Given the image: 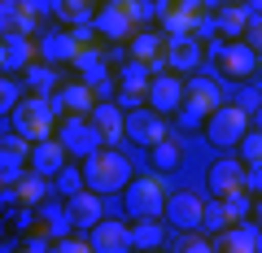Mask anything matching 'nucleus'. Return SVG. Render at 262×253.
Instances as JSON below:
<instances>
[{"instance_id":"obj_44","label":"nucleus","mask_w":262,"mask_h":253,"mask_svg":"<svg viewBox=\"0 0 262 253\" xmlns=\"http://www.w3.org/2000/svg\"><path fill=\"white\" fill-rule=\"evenodd\" d=\"M245 192L262 197V166H249V170H245Z\"/></svg>"},{"instance_id":"obj_3","label":"nucleus","mask_w":262,"mask_h":253,"mask_svg":"<svg viewBox=\"0 0 262 253\" xmlns=\"http://www.w3.org/2000/svg\"><path fill=\"white\" fill-rule=\"evenodd\" d=\"M57 140H61L66 153H70V157H79V162H88L92 153L110 149V144H105V135H101V127H96L92 118H79V113H61V122H57Z\"/></svg>"},{"instance_id":"obj_24","label":"nucleus","mask_w":262,"mask_h":253,"mask_svg":"<svg viewBox=\"0 0 262 253\" xmlns=\"http://www.w3.org/2000/svg\"><path fill=\"white\" fill-rule=\"evenodd\" d=\"M201 61V44L196 35H166V70H192Z\"/></svg>"},{"instance_id":"obj_47","label":"nucleus","mask_w":262,"mask_h":253,"mask_svg":"<svg viewBox=\"0 0 262 253\" xmlns=\"http://www.w3.org/2000/svg\"><path fill=\"white\" fill-rule=\"evenodd\" d=\"M253 223H258V227H262V197H258V201H253Z\"/></svg>"},{"instance_id":"obj_35","label":"nucleus","mask_w":262,"mask_h":253,"mask_svg":"<svg viewBox=\"0 0 262 253\" xmlns=\"http://www.w3.org/2000/svg\"><path fill=\"white\" fill-rule=\"evenodd\" d=\"M223 205H227V214H232V223H249V214H253V197L249 192H232V197H223Z\"/></svg>"},{"instance_id":"obj_22","label":"nucleus","mask_w":262,"mask_h":253,"mask_svg":"<svg viewBox=\"0 0 262 253\" xmlns=\"http://www.w3.org/2000/svg\"><path fill=\"white\" fill-rule=\"evenodd\" d=\"M35 13L27 9V0H0V31L5 35H31L35 39Z\"/></svg>"},{"instance_id":"obj_17","label":"nucleus","mask_w":262,"mask_h":253,"mask_svg":"<svg viewBox=\"0 0 262 253\" xmlns=\"http://www.w3.org/2000/svg\"><path fill=\"white\" fill-rule=\"evenodd\" d=\"M96 253H131V227L118 223V218H101V223L88 232Z\"/></svg>"},{"instance_id":"obj_20","label":"nucleus","mask_w":262,"mask_h":253,"mask_svg":"<svg viewBox=\"0 0 262 253\" xmlns=\"http://www.w3.org/2000/svg\"><path fill=\"white\" fill-rule=\"evenodd\" d=\"M219 253H262V227L253 223H232L219 236Z\"/></svg>"},{"instance_id":"obj_38","label":"nucleus","mask_w":262,"mask_h":253,"mask_svg":"<svg viewBox=\"0 0 262 253\" xmlns=\"http://www.w3.org/2000/svg\"><path fill=\"white\" fill-rule=\"evenodd\" d=\"M18 105H22V87L5 75V79H0V113L9 118V109H18Z\"/></svg>"},{"instance_id":"obj_10","label":"nucleus","mask_w":262,"mask_h":253,"mask_svg":"<svg viewBox=\"0 0 262 253\" xmlns=\"http://www.w3.org/2000/svg\"><path fill=\"white\" fill-rule=\"evenodd\" d=\"M79 53H83V39H79L75 31L53 27V31H44V35H39V57H44L48 66H75Z\"/></svg>"},{"instance_id":"obj_12","label":"nucleus","mask_w":262,"mask_h":253,"mask_svg":"<svg viewBox=\"0 0 262 253\" xmlns=\"http://www.w3.org/2000/svg\"><path fill=\"white\" fill-rule=\"evenodd\" d=\"M35 57H39V39H31V35H5L0 39V66H5V75H27L35 66Z\"/></svg>"},{"instance_id":"obj_32","label":"nucleus","mask_w":262,"mask_h":253,"mask_svg":"<svg viewBox=\"0 0 262 253\" xmlns=\"http://www.w3.org/2000/svg\"><path fill=\"white\" fill-rule=\"evenodd\" d=\"M232 227V214H227V205L219 197L206 201V218H201V232H227Z\"/></svg>"},{"instance_id":"obj_28","label":"nucleus","mask_w":262,"mask_h":253,"mask_svg":"<svg viewBox=\"0 0 262 253\" xmlns=\"http://www.w3.org/2000/svg\"><path fill=\"white\" fill-rule=\"evenodd\" d=\"M162 236H166V227H162L158 218H140V223L131 227V249H136V253H149V249H158V244H162Z\"/></svg>"},{"instance_id":"obj_46","label":"nucleus","mask_w":262,"mask_h":253,"mask_svg":"<svg viewBox=\"0 0 262 253\" xmlns=\"http://www.w3.org/2000/svg\"><path fill=\"white\" fill-rule=\"evenodd\" d=\"M227 5H236V0H201V9H210V13H219V9H227Z\"/></svg>"},{"instance_id":"obj_33","label":"nucleus","mask_w":262,"mask_h":253,"mask_svg":"<svg viewBox=\"0 0 262 253\" xmlns=\"http://www.w3.org/2000/svg\"><path fill=\"white\" fill-rule=\"evenodd\" d=\"M179 157H184V144L175 140V135H166V140L153 149V166L158 170H170V166H179Z\"/></svg>"},{"instance_id":"obj_21","label":"nucleus","mask_w":262,"mask_h":253,"mask_svg":"<svg viewBox=\"0 0 262 253\" xmlns=\"http://www.w3.org/2000/svg\"><path fill=\"white\" fill-rule=\"evenodd\" d=\"M66 210H70V218H75V232H92V227L105 218L101 192H92V188H83L79 197H66Z\"/></svg>"},{"instance_id":"obj_40","label":"nucleus","mask_w":262,"mask_h":253,"mask_svg":"<svg viewBox=\"0 0 262 253\" xmlns=\"http://www.w3.org/2000/svg\"><path fill=\"white\" fill-rule=\"evenodd\" d=\"M53 253H96L92 240H83V236H66V240L53 244Z\"/></svg>"},{"instance_id":"obj_31","label":"nucleus","mask_w":262,"mask_h":253,"mask_svg":"<svg viewBox=\"0 0 262 253\" xmlns=\"http://www.w3.org/2000/svg\"><path fill=\"white\" fill-rule=\"evenodd\" d=\"M53 188H57V197H79V192L88 188V175H83V170L75 166V162H70V166H66L61 175L53 179Z\"/></svg>"},{"instance_id":"obj_25","label":"nucleus","mask_w":262,"mask_h":253,"mask_svg":"<svg viewBox=\"0 0 262 253\" xmlns=\"http://www.w3.org/2000/svg\"><path fill=\"white\" fill-rule=\"evenodd\" d=\"M39 227H44V236H53V240H66V236L75 232V218H70V210H66V201L57 205V201H44V205L35 210Z\"/></svg>"},{"instance_id":"obj_13","label":"nucleus","mask_w":262,"mask_h":253,"mask_svg":"<svg viewBox=\"0 0 262 253\" xmlns=\"http://www.w3.org/2000/svg\"><path fill=\"white\" fill-rule=\"evenodd\" d=\"M184 96H188V83L175 75V70H162V75H153V87H149V109H158V113H179Z\"/></svg>"},{"instance_id":"obj_4","label":"nucleus","mask_w":262,"mask_h":253,"mask_svg":"<svg viewBox=\"0 0 262 253\" xmlns=\"http://www.w3.org/2000/svg\"><path fill=\"white\" fill-rule=\"evenodd\" d=\"M166 183L158 175H140L127 183V214L140 223V218H166Z\"/></svg>"},{"instance_id":"obj_7","label":"nucleus","mask_w":262,"mask_h":253,"mask_svg":"<svg viewBox=\"0 0 262 253\" xmlns=\"http://www.w3.org/2000/svg\"><path fill=\"white\" fill-rule=\"evenodd\" d=\"M210 57H214L219 75H227V79H253V70L262 66V57L253 53L245 39H232V44H214V48H210Z\"/></svg>"},{"instance_id":"obj_19","label":"nucleus","mask_w":262,"mask_h":253,"mask_svg":"<svg viewBox=\"0 0 262 253\" xmlns=\"http://www.w3.org/2000/svg\"><path fill=\"white\" fill-rule=\"evenodd\" d=\"M66 166H70V153H66V144L57 140V135H53V140H39L35 149H31V170H35V175L57 179Z\"/></svg>"},{"instance_id":"obj_1","label":"nucleus","mask_w":262,"mask_h":253,"mask_svg":"<svg viewBox=\"0 0 262 253\" xmlns=\"http://www.w3.org/2000/svg\"><path fill=\"white\" fill-rule=\"evenodd\" d=\"M83 175H88V188H92V192H101V197L127 192V183L136 179V175H131V162L122 157L118 149H101V153H92V157L83 162Z\"/></svg>"},{"instance_id":"obj_39","label":"nucleus","mask_w":262,"mask_h":253,"mask_svg":"<svg viewBox=\"0 0 262 253\" xmlns=\"http://www.w3.org/2000/svg\"><path fill=\"white\" fill-rule=\"evenodd\" d=\"M122 5H127V13H131V22H136V27H149L153 18H158V13H153V5H144V0H122Z\"/></svg>"},{"instance_id":"obj_27","label":"nucleus","mask_w":262,"mask_h":253,"mask_svg":"<svg viewBox=\"0 0 262 253\" xmlns=\"http://www.w3.org/2000/svg\"><path fill=\"white\" fill-rule=\"evenodd\" d=\"M249 22H253V18H249V9H245V5H227V9L214 13V27L223 31L227 39H241L245 31H249Z\"/></svg>"},{"instance_id":"obj_30","label":"nucleus","mask_w":262,"mask_h":253,"mask_svg":"<svg viewBox=\"0 0 262 253\" xmlns=\"http://www.w3.org/2000/svg\"><path fill=\"white\" fill-rule=\"evenodd\" d=\"M196 22H201V18H196V9H179V5H175V9L162 18V31H166V35H192Z\"/></svg>"},{"instance_id":"obj_48","label":"nucleus","mask_w":262,"mask_h":253,"mask_svg":"<svg viewBox=\"0 0 262 253\" xmlns=\"http://www.w3.org/2000/svg\"><path fill=\"white\" fill-rule=\"evenodd\" d=\"M253 127H258V131H262V109H258V113H253Z\"/></svg>"},{"instance_id":"obj_45","label":"nucleus","mask_w":262,"mask_h":253,"mask_svg":"<svg viewBox=\"0 0 262 253\" xmlns=\"http://www.w3.org/2000/svg\"><path fill=\"white\" fill-rule=\"evenodd\" d=\"M27 9L35 18H48V13H57V0H27Z\"/></svg>"},{"instance_id":"obj_5","label":"nucleus","mask_w":262,"mask_h":253,"mask_svg":"<svg viewBox=\"0 0 262 253\" xmlns=\"http://www.w3.org/2000/svg\"><path fill=\"white\" fill-rule=\"evenodd\" d=\"M206 135H210L214 149H241V140L249 135V113H245L241 105H223L219 113H210Z\"/></svg>"},{"instance_id":"obj_9","label":"nucleus","mask_w":262,"mask_h":253,"mask_svg":"<svg viewBox=\"0 0 262 253\" xmlns=\"http://www.w3.org/2000/svg\"><path fill=\"white\" fill-rule=\"evenodd\" d=\"M96 35H105V39H114V44H122V39H136V22H131V13H127V5H122V0H105L101 9H96Z\"/></svg>"},{"instance_id":"obj_23","label":"nucleus","mask_w":262,"mask_h":253,"mask_svg":"<svg viewBox=\"0 0 262 253\" xmlns=\"http://www.w3.org/2000/svg\"><path fill=\"white\" fill-rule=\"evenodd\" d=\"M92 122L96 127H101V135H105V144H118L122 135H127V109H122V105H114V101H101L92 109Z\"/></svg>"},{"instance_id":"obj_49","label":"nucleus","mask_w":262,"mask_h":253,"mask_svg":"<svg viewBox=\"0 0 262 253\" xmlns=\"http://www.w3.org/2000/svg\"><path fill=\"white\" fill-rule=\"evenodd\" d=\"M149 253H162V249H149Z\"/></svg>"},{"instance_id":"obj_36","label":"nucleus","mask_w":262,"mask_h":253,"mask_svg":"<svg viewBox=\"0 0 262 253\" xmlns=\"http://www.w3.org/2000/svg\"><path fill=\"white\" fill-rule=\"evenodd\" d=\"M241 162H245V166H262V131H258V127L241 140Z\"/></svg>"},{"instance_id":"obj_16","label":"nucleus","mask_w":262,"mask_h":253,"mask_svg":"<svg viewBox=\"0 0 262 253\" xmlns=\"http://www.w3.org/2000/svg\"><path fill=\"white\" fill-rule=\"evenodd\" d=\"M131 61H144V66L153 70V75H162V66H166V31H136V39H131Z\"/></svg>"},{"instance_id":"obj_42","label":"nucleus","mask_w":262,"mask_h":253,"mask_svg":"<svg viewBox=\"0 0 262 253\" xmlns=\"http://www.w3.org/2000/svg\"><path fill=\"white\" fill-rule=\"evenodd\" d=\"M175 118H179V127H184V131H188V127H206V118H201V113H196L192 105H179V113H175Z\"/></svg>"},{"instance_id":"obj_15","label":"nucleus","mask_w":262,"mask_h":253,"mask_svg":"<svg viewBox=\"0 0 262 253\" xmlns=\"http://www.w3.org/2000/svg\"><path fill=\"white\" fill-rule=\"evenodd\" d=\"M184 105H192V109L210 122V113H219L227 101H223V87H219V79L196 75V79H188V96H184Z\"/></svg>"},{"instance_id":"obj_14","label":"nucleus","mask_w":262,"mask_h":253,"mask_svg":"<svg viewBox=\"0 0 262 253\" xmlns=\"http://www.w3.org/2000/svg\"><path fill=\"white\" fill-rule=\"evenodd\" d=\"M245 162H236V157H219L214 166H210V175H206V183H210V197H232V192H241L245 188Z\"/></svg>"},{"instance_id":"obj_18","label":"nucleus","mask_w":262,"mask_h":253,"mask_svg":"<svg viewBox=\"0 0 262 253\" xmlns=\"http://www.w3.org/2000/svg\"><path fill=\"white\" fill-rule=\"evenodd\" d=\"M53 105H57V113H79V118H92V109H96L101 101H96V92H92L88 83H79V79H75V83H66L61 92H53Z\"/></svg>"},{"instance_id":"obj_2","label":"nucleus","mask_w":262,"mask_h":253,"mask_svg":"<svg viewBox=\"0 0 262 253\" xmlns=\"http://www.w3.org/2000/svg\"><path fill=\"white\" fill-rule=\"evenodd\" d=\"M57 105H53V96H27V101L13 109V131H22L31 144H39V140H53L57 135Z\"/></svg>"},{"instance_id":"obj_26","label":"nucleus","mask_w":262,"mask_h":253,"mask_svg":"<svg viewBox=\"0 0 262 253\" xmlns=\"http://www.w3.org/2000/svg\"><path fill=\"white\" fill-rule=\"evenodd\" d=\"M75 66H79V83H88V87H96L105 75H110V61H105L101 48H83Z\"/></svg>"},{"instance_id":"obj_37","label":"nucleus","mask_w":262,"mask_h":253,"mask_svg":"<svg viewBox=\"0 0 262 253\" xmlns=\"http://www.w3.org/2000/svg\"><path fill=\"white\" fill-rule=\"evenodd\" d=\"M175 253H214V240L210 236H196V232H184L175 244Z\"/></svg>"},{"instance_id":"obj_6","label":"nucleus","mask_w":262,"mask_h":253,"mask_svg":"<svg viewBox=\"0 0 262 253\" xmlns=\"http://www.w3.org/2000/svg\"><path fill=\"white\" fill-rule=\"evenodd\" d=\"M149 87H153V70L144 61H122L118 70V105L122 109H144L149 105Z\"/></svg>"},{"instance_id":"obj_50","label":"nucleus","mask_w":262,"mask_h":253,"mask_svg":"<svg viewBox=\"0 0 262 253\" xmlns=\"http://www.w3.org/2000/svg\"><path fill=\"white\" fill-rule=\"evenodd\" d=\"M236 5H245V0H236Z\"/></svg>"},{"instance_id":"obj_8","label":"nucleus","mask_w":262,"mask_h":253,"mask_svg":"<svg viewBox=\"0 0 262 253\" xmlns=\"http://www.w3.org/2000/svg\"><path fill=\"white\" fill-rule=\"evenodd\" d=\"M201 218H206V197L201 192H170L166 197V223L170 232H201Z\"/></svg>"},{"instance_id":"obj_34","label":"nucleus","mask_w":262,"mask_h":253,"mask_svg":"<svg viewBox=\"0 0 262 253\" xmlns=\"http://www.w3.org/2000/svg\"><path fill=\"white\" fill-rule=\"evenodd\" d=\"M27 83L35 87V96H48L57 87V75H53V66H48V61H35V66L27 70Z\"/></svg>"},{"instance_id":"obj_11","label":"nucleus","mask_w":262,"mask_h":253,"mask_svg":"<svg viewBox=\"0 0 262 253\" xmlns=\"http://www.w3.org/2000/svg\"><path fill=\"white\" fill-rule=\"evenodd\" d=\"M127 135H131L136 144H144V149H158V144L170 135V127H166V118H162L158 109L144 105V109H131V113H127Z\"/></svg>"},{"instance_id":"obj_41","label":"nucleus","mask_w":262,"mask_h":253,"mask_svg":"<svg viewBox=\"0 0 262 253\" xmlns=\"http://www.w3.org/2000/svg\"><path fill=\"white\" fill-rule=\"evenodd\" d=\"M232 105H241V109H245V113L253 118V113L262 109V92H253V87H245V92H236V101H232Z\"/></svg>"},{"instance_id":"obj_29","label":"nucleus","mask_w":262,"mask_h":253,"mask_svg":"<svg viewBox=\"0 0 262 253\" xmlns=\"http://www.w3.org/2000/svg\"><path fill=\"white\" fill-rule=\"evenodd\" d=\"M57 18L70 27H88L96 22V0H57Z\"/></svg>"},{"instance_id":"obj_43","label":"nucleus","mask_w":262,"mask_h":253,"mask_svg":"<svg viewBox=\"0 0 262 253\" xmlns=\"http://www.w3.org/2000/svg\"><path fill=\"white\" fill-rule=\"evenodd\" d=\"M245 44H249L253 53L262 57V18H253V22H249V31H245Z\"/></svg>"}]
</instances>
